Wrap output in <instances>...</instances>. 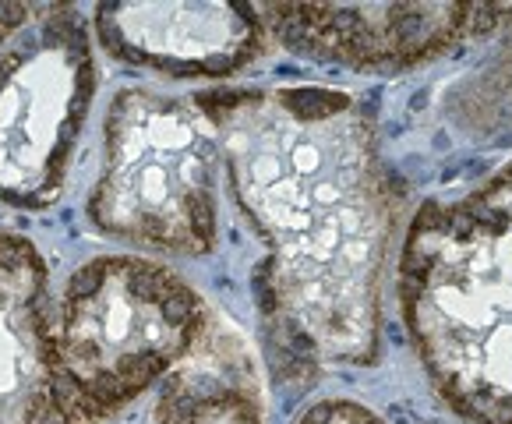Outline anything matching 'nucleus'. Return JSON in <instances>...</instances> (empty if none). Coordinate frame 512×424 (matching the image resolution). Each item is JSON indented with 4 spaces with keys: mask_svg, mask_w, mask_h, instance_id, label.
Returning a JSON list of instances; mask_svg holds the SVG:
<instances>
[{
    "mask_svg": "<svg viewBox=\"0 0 512 424\" xmlns=\"http://www.w3.org/2000/svg\"><path fill=\"white\" fill-rule=\"evenodd\" d=\"M230 195L265 244L262 336L276 379L371 364L400 195L371 114L336 89H219L195 96Z\"/></svg>",
    "mask_w": 512,
    "mask_h": 424,
    "instance_id": "nucleus-1",
    "label": "nucleus"
},
{
    "mask_svg": "<svg viewBox=\"0 0 512 424\" xmlns=\"http://www.w3.org/2000/svg\"><path fill=\"white\" fill-rule=\"evenodd\" d=\"M400 311L435 393L467 424H512V163L414 216Z\"/></svg>",
    "mask_w": 512,
    "mask_h": 424,
    "instance_id": "nucleus-2",
    "label": "nucleus"
},
{
    "mask_svg": "<svg viewBox=\"0 0 512 424\" xmlns=\"http://www.w3.org/2000/svg\"><path fill=\"white\" fill-rule=\"evenodd\" d=\"M205 297L145 255H99L68 276L53 315V357L68 424H103L195 361Z\"/></svg>",
    "mask_w": 512,
    "mask_h": 424,
    "instance_id": "nucleus-3",
    "label": "nucleus"
},
{
    "mask_svg": "<svg viewBox=\"0 0 512 424\" xmlns=\"http://www.w3.org/2000/svg\"><path fill=\"white\" fill-rule=\"evenodd\" d=\"M89 223L156 255L202 258L219 241V145L184 96L131 85L103 114Z\"/></svg>",
    "mask_w": 512,
    "mask_h": 424,
    "instance_id": "nucleus-4",
    "label": "nucleus"
},
{
    "mask_svg": "<svg viewBox=\"0 0 512 424\" xmlns=\"http://www.w3.org/2000/svg\"><path fill=\"white\" fill-rule=\"evenodd\" d=\"M96 92V57L75 8H43L0 46V205L61 198Z\"/></svg>",
    "mask_w": 512,
    "mask_h": 424,
    "instance_id": "nucleus-5",
    "label": "nucleus"
},
{
    "mask_svg": "<svg viewBox=\"0 0 512 424\" xmlns=\"http://www.w3.org/2000/svg\"><path fill=\"white\" fill-rule=\"evenodd\" d=\"M276 43L304 61L347 71H407L428 64L505 18L495 4H262Z\"/></svg>",
    "mask_w": 512,
    "mask_h": 424,
    "instance_id": "nucleus-6",
    "label": "nucleus"
},
{
    "mask_svg": "<svg viewBox=\"0 0 512 424\" xmlns=\"http://www.w3.org/2000/svg\"><path fill=\"white\" fill-rule=\"evenodd\" d=\"M96 36L117 61L170 78L237 75L265 53L251 4H99Z\"/></svg>",
    "mask_w": 512,
    "mask_h": 424,
    "instance_id": "nucleus-7",
    "label": "nucleus"
},
{
    "mask_svg": "<svg viewBox=\"0 0 512 424\" xmlns=\"http://www.w3.org/2000/svg\"><path fill=\"white\" fill-rule=\"evenodd\" d=\"M46 290L36 244L0 234V424H68Z\"/></svg>",
    "mask_w": 512,
    "mask_h": 424,
    "instance_id": "nucleus-8",
    "label": "nucleus"
},
{
    "mask_svg": "<svg viewBox=\"0 0 512 424\" xmlns=\"http://www.w3.org/2000/svg\"><path fill=\"white\" fill-rule=\"evenodd\" d=\"M138 424H262V403L248 364L219 354L174 371Z\"/></svg>",
    "mask_w": 512,
    "mask_h": 424,
    "instance_id": "nucleus-9",
    "label": "nucleus"
},
{
    "mask_svg": "<svg viewBox=\"0 0 512 424\" xmlns=\"http://www.w3.org/2000/svg\"><path fill=\"white\" fill-rule=\"evenodd\" d=\"M297 424H385L375 410H368L357 400H322L308 410Z\"/></svg>",
    "mask_w": 512,
    "mask_h": 424,
    "instance_id": "nucleus-10",
    "label": "nucleus"
},
{
    "mask_svg": "<svg viewBox=\"0 0 512 424\" xmlns=\"http://www.w3.org/2000/svg\"><path fill=\"white\" fill-rule=\"evenodd\" d=\"M32 11L36 8H29V4H0V46L8 43V39L29 22Z\"/></svg>",
    "mask_w": 512,
    "mask_h": 424,
    "instance_id": "nucleus-11",
    "label": "nucleus"
}]
</instances>
